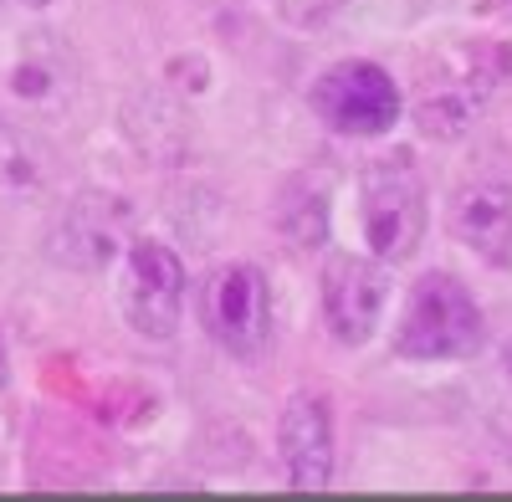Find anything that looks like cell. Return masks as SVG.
Instances as JSON below:
<instances>
[{"label":"cell","instance_id":"1","mask_svg":"<svg viewBox=\"0 0 512 502\" xmlns=\"http://www.w3.org/2000/svg\"><path fill=\"white\" fill-rule=\"evenodd\" d=\"M477 344H482L477 298L451 272H425L410 287V303H405V318L395 333L400 359L441 364V359H466Z\"/></svg>","mask_w":512,"mask_h":502},{"label":"cell","instance_id":"2","mask_svg":"<svg viewBox=\"0 0 512 502\" xmlns=\"http://www.w3.org/2000/svg\"><path fill=\"white\" fill-rule=\"evenodd\" d=\"M200 323L231 359H262L272 349V282L256 262H221L200 282Z\"/></svg>","mask_w":512,"mask_h":502},{"label":"cell","instance_id":"3","mask_svg":"<svg viewBox=\"0 0 512 502\" xmlns=\"http://www.w3.org/2000/svg\"><path fill=\"white\" fill-rule=\"evenodd\" d=\"M425 180L410 159H379L359 185V221L369 236V251L395 267L410 262L425 241Z\"/></svg>","mask_w":512,"mask_h":502},{"label":"cell","instance_id":"4","mask_svg":"<svg viewBox=\"0 0 512 502\" xmlns=\"http://www.w3.org/2000/svg\"><path fill=\"white\" fill-rule=\"evenodd\" d=\"M118 272V308L139 339H175L185 313V262L154 236H128Z\"/></svg>","mask_w":512,"mask_h":502},{"label":"cell","instance_id":"5","mask_svg":"<svg viewBox=\"0 0 512 502\" xmlns=\"http://www.w3.org/2000/svg\"><path fill=\"white\" fill-rule=\"evenodd\" d=\"M313 113L344 139H379L400 123L405 98L379 62H338L313 82Z\"/></svg>","mask_w":512,"mask_h":502},{"label":"cell","instance_id":"6","mask_svg":"<svg viewBox=\"0 0 512 502\" xmlns=\"http://www.w3.org/2000/svg\"><path fill=\"white\" fill-rule=\"evenodd\" d=\"M52 257L72 272H103L123 257L128 246V205L108 190H82L62 205L52 226Z\"/></svg>","mask_w":512,"mask_h":502},{"label":"cell","instance_id":"7","mask_svg":"<svg viewBox=\"0 0 512 502\" xmlns=\"http://www.w3.org/2000/svg\"><path fill=\"white\" fill-rule=\"evenodd\" d=\"M318 303H323V323L338 344H369L379 333L384 303H390V277H384V262L374 257H333L323 267V287H318Z\"/></svg>","mask_w":512,"mask_h":502},{"label":"cell","instance_id":"8","mask_svg":"<svg viewBox=\"0 0 512 502\" xmlns=\"http://www.w3.org/2000/svg\"><path fill=\"white\" fill-rule=\"evenodd\" d=\"M277 456L297 492H323L333 482V405L323 395L303 390L282 405Z\"/></svg>","mask_w":512,"mask_h":502},{"label":"cell","instance_id":"9","mask_svg":"<svg viewBox=\"0 0 512 502\" xmlns=\"http://www.w3.org/2000/svg\"><path fill=\"white\" fill-rule=\"evenodd\" d=\"M456 241L487 267H512V180H466L451 200Z\"/></svg>","mask_w":512,"mask_h":502},{"label":"cell","instance_id":"10","mask_svg":"<svg viewBox=\"0 0 512 502\" xmlns=\"http://www.w3.org/2000/svg\"><path fill=\"white\" fill-rule=\"evenodd\" d=\"M52 185H57L52 149L31 129H21V123L0 118V195L26 205V200H41Z\"/></svg>","mask_w":512,"mask_h":502},{"label":"cell","instance_id":"11","mask_svg":"<svg viewBox=\"0 0 512 502\" xmlns=\"http://www.w3.org/2000/svg\"><path fill=\"white\" fill-rule=\"evenodd\" d=\"M272 221L282 231V241H292L297 251H318L328 241V195L313 180H287L277 205H272Z\"/></svg>","mask_w":512,"mask_h":502},{"label":"cell","instance_id":"12","mask_svg":"<svg viewBox=\"0 0 512 502\" xmlns=\"http://www.w3.org/2000/svg\"><path fill=\"white\" fill-rule=\"evenodd\" d=\"M6 88L21 98V103H52L62 88H67V62L52 41H26L21 57L11 62L6 72Z\"/></svg>","mask_w":512,"mask_h":502},{"label":"cell","instance_id":"13","mask_svg":"<svg viewBox=\"0 0 512 502\" xmlns=\"http://www.w3.org/2000/svg\"><path fill=\"white\" fill-rule=\"evenodd\" d=\"M349 0H272V11L287 21V26H303V31H313V26H328L338 11H344Z\"/></svg>","mask_w":512,"mask_h":502},{"label":"cell","instance_id":"14","mask_svg":"<svg viewBox=\"0 0 512 502\" xmlns=\"http://www.w3.org/2000/svg\"><path fill=\"white\" fill-rule=\"evenodd\" d=\"M11 380V364H6V344H0V385Z\"/></svg>","mask_w":512,"mask_h":502},{"label":"cell","instance_id":"15","mask_svg":"<svg viewBox=\"0 0 512 502\" xmlns=\"http://www.w3.org/2000/svg\"><path fill=\"white\" fill-rule=\"evenodd\" d=\"M21 6H52V0H21Z\"/></svg>","mask_w":512,"mask_h":502},{"label":"cell","instance_id":"16","mask_svg":"<svg viewBox=\"0 0 512 502\" xmlns=\"http://www.w3.org/2000/svg\"><path fill=\"white\" fill-rule=\"evenodd\" d=\"M502 359H507V374H512V344H507V354H502Z\"/></svg>","mask_w":512,"mask_h":502},{"label":"cell","instance_id":"17","mask_svg":"<svg viewBox=\"0 0 512 502\" xmlns=\"http://www.w3.org/2000/svg\"><path fill=\"white\" fill-rule=\"evenodd\" d=\"M502 6H507V11H512V0H502Z\"/></svg>","mask_w":512,"mask_h":502},{"label":"cell","instance_id":"18","mask_svg":"<svg viewBox=\"0 0 512 502\" xmlns=\"http://www.w3.org/2000/svg\"><path fill=\"white\" fill-rule=\"evenodd\" d=\"M507 446H512V441H507Z\"/></svg>","mask_w":512,"mask_h":502}]
</instances>
